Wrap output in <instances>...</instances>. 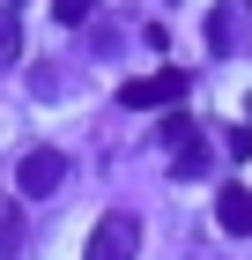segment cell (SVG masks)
<instances>
[{"label": "cell", "mask_w": 252, "mask_h": 260, "mask_svg": "<svg viewBox=\"0 0 252 260\" xmlns=\"http://www.w3.org/2000/svg\"><path fill=\"white\" fill-rule=\"evenodd\" d=\"M215 223H223L230 238L252 231V193H245V186H223V193H215Z\"/></svg>", "instance_id": "obj_5"}, {"label": "cell", "mask_w": 252, "mask_h": 260, "mask_svg": "<svg viewBox=\"0 0 252 260\" xmlns=\"http://www.w3.org/2000/svg\"><path fill=\"white\" fill-rule=\"evenodd\" d=\"M186 89H193V75H186V67H156V75L126 82V97H119V104H134V112H156V104H178Z\"/></svg>", "instance_id": "obj_3"}, {"label": "cell", "mask_w": 252, "mask_h": 260, "mask_svg": "<svg viewBox=\"0 0 252 260\" xmlns=\"http://www.w3.org/2000/svg\"><path fill=\"white\" fill-rule=\"evenodd\" d=\"M208 45L215 52H237V8H215L208 15Z\"/></svg>", "instance_id": "obj_7"}, {"label": "cell", "mask_w": 252, "mask_h": 260, "mask_svg": "<svg viewBox=\"0 0 252 260\" xmlns=\"http://www.w3.org/2000/svg\"><path fill=\"white\" fill-rule=\"evenodd\" d=\"M15 60H22V15L0 8V67H15Z\"/></svg>", "instance_id": "obj_6"}, {"label": "cell", "mask_w": 252, "mask_h": 260, "mask_svg": "<svg viewBox=\"0 0 252 260\" xmlns=\"http://www.w3.org/2000/svg\"><path fill=\"white\" fill-rule=\"evenodd\" d=\"M163 8H178V0H163Z\"/></svg>", "instance_id": "obj_11"}, {"label": "cell", "mask_w": 252, "mask_h": 260, "mask_svg": "<svg viewBox=\"0 0 252 260\" xmlns=\"http://www.w3.org/2000/svg\"><path fill=\"white\" fill-rule=\"evenodd\" d=\"M134 253H141V216L112 208V216H97V231H89V253H82V260H134Z\"/></svg>", "instance_id": "obj_1"}, {"label": "cell", "mask_w": 252, "mask_h": 260, "mask_svg": "<svg viewBox=\"0 0 252 260\" xmlns=\"http://www.w3.org/2000/svg\"><path fill=\"white\" fill-rule=\"evenodd\" d=\"M30 89L38 97H59V67H30Z\"/></svg>", "instance_id": "obj_10"}, {"label": "cell", "mask_w": 252, "mask_h": 260, "mask_svg": "<svg viewBox=\"0 0 252 260\" xmlns=\"http://www.w3.org/2000/svg\"><path fill=\"white\" fill-rule=\"evenodd\" d=\"M59 186H67V156H59V149H30V156L15 164V193L22 201H52Z\"/></svg>", "instance_id": "obj_2"}, {"label": "cell", "mask_w": 252, "mask_h": 260, "mask_svg": "<svg viewBox=\"0 0 252 260\" xmlns=\"http://www.w3.org/2000/svg\"><path fill=\"white\" fill-rule=\"evenodd\" d=\"M171 156H178V164H171V179H178V186L208 179V141H200V126H193V134H178V141H171Z\"/></svg>", "instance_id": "obj_4"}, {"label": "cell", "mask_w": 252, "mask_h": 260, "mask_svg": "<svg viewBox=\"0 0 252 260\" xmlns=\"http://www.w3.org/2000/svg\"><path fill=\"white\" fill-rule=\"evenodd\" d=\"M52 15L75 30V22H89V15H97V0H52Z\"/></svg>", "instance_id": "obj_8"}, {"label": "cell", "mask_w": 252, "mask_h": 260, "mask_svg": "<svg viewBox=\"0 0 252 260\" xmlns=\"http://www.w3.org/2000/svg\"><path fill=\"white\" fill-rule=\"evenodd\" d=\"M15 245H22V216L8 208V216H0V260H15Z\"/></svg>", "instance_id": "obj_9"}]
</instances>
